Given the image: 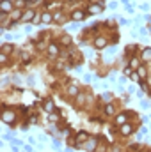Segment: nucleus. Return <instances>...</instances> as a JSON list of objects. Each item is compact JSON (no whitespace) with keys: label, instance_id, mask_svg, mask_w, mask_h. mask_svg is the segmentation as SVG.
Listing matches in <instances>:
<instances>
[{"label":"nucleus","instance_id":"f257e3e1","mask_svg":"<svg viewBox=\"0 0 151 152\" xmlns=\"http://www.w3.org/2000/svg\"><path fill=\"white\" fill-rule=\"evenodd\" d=\"M84 149L87 152H96V149H98V138H96V136L89 138V140L84 143Z\"/></svg>","mask_w":151,"mask_h":152},{"label":"nucleus","instance_id":"f03ea898","mask_svg":"<svg viewBox=\"0 0 151 152\" xmlns=\"http://www.w3.org/2000/svg\"><path fill=\"white\" fill-rule=\"evenodd\" d=\"M103 11V2H96V4H89L87 5V12L89 14H100Z\"/></svg>","mask_w":151,"mask_h":152},{"label":"nucleus","instance_id":"7ed1b4c3","mask_svg":"<svg viewBox=\"0 0 151 152\" xmlns=\"http://www.w3.org/2000/svg\"><path fill=\"white\" fill-rule=\"evenodd\" d=\"M14 118H16V113H14L13 110H4V112H2V120H4L5 124H13Z\"/></svg>","mask_w":151,"mask_h":152},{"label":"nucleus","instance_id":"20e7f679","mask_svg":"<svg viewBox=\"0 0 151 152\" xmlns=\"http://www.w3.org/2000/svg\"><path fill=\"white\" fill-rule=\"evenodd\" d=\"M36 16V12H34V9H27V11H23L21 12V18H20V21H32V18Z\"/></svg>","mask_w":151,"mask_h":152},{"label":"nucleus","instance_id":"39448f33","mask_svg":"<svg viewBox=\"0 0 151 152\" xmlns=\"http://www.w3.org/2000/svg\"><path fill=\"white\" fill-rule=\"evenodd\" d=\"M119 133L123 134V136H130L132 133H133V126L132 124H123V126H119Z\"/></svg>","mask_w":151,"mask_h":152},{"label":"nucleus","instance_id":"423d86ee","mask_svg":"<svg viewBox=\"0 0 151 152\" xmlns=\"http://www.w3.org/2000/svg\"><path fill=\"white\" fill-rule=\"evenodd\" d=\"M89 138H91V136H89V133H87V131H78V133H76V136H75L76 145H78V143H85Z\"/></svg>","mask_w":151,"mask_h":152},{"label":"nucleus","instance_id":"0eeeda50","mask_svg":"<svg viewBox=\"0 0 151 152\" xmlns=\"http://www.w3.org/2000/svg\"><path fill=\"white\" fill-rule=\"evenodd\" d=\"M130 112L128 113H119V115H115V118H114V122L117 124V126H123V124H126L128 122V117H130Z\"/></svg>","mask_w":151,"mask_h":152},{"label":"nucleus","instance_id":"6e6552de","mask_svg":"<svg viewBox=\"0 0 151 152\" xmlns=\"http://www.w3.org/2000/svg\"><path fill=\"white\" fill-rule=\"evenodd\" d=\"M66 94H68L70 97H76V96L80 94V88H78V85H76V83H71V85L66 88Z\"/></svg>","mask_w":151,"mask_h":152},{"label":"nucleus","instance_id":"1a4fd4ad","mask_svg":"<svg viewBox=\"0 0 151 152\" xmlns=\"http://www.w3.org/2000/svg\"><path fill=\"white\" fill-rule=\"evenodd\" d=\"M46 51H48V55H50V57H57V55H59V44L50 42V44H48V48H46Z\"/></svg>","mask_w":151,"mask_h":152},{"label":"nucleus","instance_id":"9d476101","mask_svg":"<svg viewBox=\"0 0 151 152\" xmlns=\"http://www.w3.org/2000/svg\"><path fill=\"white\" fill-rule=\"evenodd\" d=\"M84 18H85V11L76 9V11L71 12V20H73V21H84Z\"/></svg>","mask_w":151,"mask_h":152},{"label":"nucleus","instance_id":"9b49d317","mask_svg":"<svg viewBox=\"0 0 151 152\" xmlns=\"http://www.w3.org/2000/svg\"><path fill=\"white\" fill-rule=\"evenodd\" d=\"M53 21H57V23H66L68 20H66V14L62 12V11H57V12H53Z\"/></svg>","mask_w":151,"mask_h":152},{"label":"nucleus","instance_id":"f8f14e48","mask_svg":"<svg viewBox=\"0 0 151 152\" xmlns=\"http://www.w3.org/2000/svg\"><path fill=\"white\" fill-rule=\"evenodd\" d=\"M0 7H2V12H11V11L14 9V4H13V2H9V0H2Z\"/></svg>","mask_w":151,"mask_h":152},{"label":"nucleus","instance_id":"ddd939ff","mask_svg":"<svg viewBox=\"0 0 151 152\" xmlns=\"http://www.w3.org/2000/svg\"><path fill=\"white\" fill-rule=\"evenodd\" d=\"M107 44H109V41H107V37H103V36H98V37L94 39V46H96V48H100V50H101V48H105Z\"/></svg>","mask_w":151,"mask_h":152},{"label":"nucleus","instance_id":"4468645a","mask_svg":"<svg viewBox=\"0 0 151 152\" xmlns=\"http://www.w3.org/2000/svg\"><path fill=\"white\" fill-rule=\"evenodd\" d=\"M41 20H43V23H46V25H48V23H52V21H53V14H52L50 11H46V12H43V14H41Z\"/></svg>","mask_w":151,"mask_h":152},{"label":"nucleus","instance_id":"2eb2a0df","mask_svg":"<svg viewBox=\"0 0 151 152\" xmlns=\"http://www.w3.org/2000/svg\"><path fill=\"white\" fill-rule=\"evenodd\" d=\"M43 108H44V112L52 113V112H53V108H55V106H53V101H52V99H46V101L43 103Z\"/></svg>","mask_w":151,"mask_h":152},{"label":"nucleus","instance_id":"dca6fc26","mask_svg":"<svg viewBox=\"0 0 151 152\" xmlns=\"http://www.w3.org/2000/svg\"><path fill=\"white\" fill-rule=\"evenodd\" d=\"M103 112H105V115H114L115 113V106H114V103H107L105 108H103Z\"/></svg>","mask_w":151,"mask_h":152},{"label":"nucleus","instance_id":"f3484780","mask_svg":"<svg viewBox=\"0 0 151 152\" xmlns=\"http://www.w3.org/2000/svg\"><path fill=\"white\" fill-rule=\"evenodd\" d=\"M59 42H61V46H70V44L73 42V39H71V36H68V34H64V36L61 37V41H59Z\"/></svg>","mask_w":151,"mask_h":152},{"label":"nucleus","instance_id":"a211bd4d","mask_svg":"<svg viewBox=\"0 0 151 152\" xmlns=\"http://www.w3.org/2000/svg\"><path fill=\"white\" fill-rule=\"evenodd\" d=\"M130 67H132V69H135V71H137V69H139V67H141V60H139V58H137V57H132V58H130Z\"/></svg>","mask_w":151,"mask_h":152},{"label":"nucleus","instance_id":"6ab92c4d","mask_svg":"<svg viewBox=\"0 0 151 152\" xmlns=\"http://www.w3.org/2000/svg\"><path fill=\"white\" fill-rule=\"evenodd\" d=\"M30 58H32V55H30L29 51H21V53H20V60H23L25 64H29V62H30Z\"/></svg>","mask_w":151,"mask_h":152},{"label":"nucleus","instance_id":"aec40b11","mask_svg":"<svg viewBox=\"0 0 151 152\" xmlns=\"http://www.w3.org/2000/svg\"><path fill=\"white\" fill-rule=\"evenodd\" d=\"M141 58H142V60H151V48H144V50H142Z\"/></svg>","mask_w":151,"mask_h":152},{"label":"nucleus","instance_id":"412c9836","mask_svg":"<svg viewBox=\"0 0 151 152\" xmlns=\"http://www.w3.org/2000/svg\"><path fill=\"white\" fill-rule=\"evenodd\" d=\"M14 7H16V9L29 7V2H27V0H14Z\"/></svg>","mask_w":151,"mask_h":152},{"label":"nucleus","instance_id":"4be33fe9","mask_svg":"<svg viewBox=\"0 0 151 152\" xmlns=\"http://www.w3.org/2000/svg\"><path fill=\"white\" fill-rule=\"evenodd\" d=\"M137 75H139V78H141V80H146V75H148V69H146L144 66H141V67L137 69Z\"/></svg>","mask_w":151,"mask_h":152},{"label":"nucleus","instance_id":"5701e85b","mask_svg":"<svg viewBox=\"0 0 151 152\" xmlns=\"http://www.w3.org/2000/svg\"><path fill=\"white\" fill-rule=\"evenodd\" d=\"M13 48H14L13 44H5V42H4V44H2V53H5V55H9V53L13 51Z\"/></svg>","mask_w":151,"mask_h":152},{"label":"nucleus","instance_id":"b1692460","mask_svg":"<svg viewBox=\"0 0 151 152\" xmlns=\"http://www.w3.org/2000/svg\"><path fill=\"white\" fill-rule=\"evenodd\" d=\"M16 18H21V11L20 9H13L11 11V20H16Z\"/></svg>","mask_w":151,"mask_h":152},{"label":"nucleus","instance_id":"393cba45","mask_svg":"<svg viewBox=\"0 0 151 152\" xmlns=\"http://www.w3.org/2000/svg\"><path fill=\"white\" fill-rule=\"evenodd\" d=\"M84 101H85V96L80 92V94H78V96L75 97V103H78V104H84Z\"/></svg>","mask_w":151,"mask_h":152},{"label":"nucleus","instance_id":"a878e982","mask_svg":"<svg viewBox=\"0 0 151 152\" xmlns=\"http://www.w3.org/2000/svg\"><path fill=\"white\" fill-rule=\"evenodd\" d=\"M39 23H43V20H41V14H36V16L32 18V25H39Z\"/></svg>","mask_w":151,"mask_h":152},{"label":"nucleus","instance_id":"bb28decb","mask_svg":"<svg viewBox=\"0 0 151 152\" xmlns=\"http://www.w3.org/2000/svg\"><path fill=\"white\" fill-rule=\"evenodd\" d=\"M130 151L132 152H139L141 151V145H139V143H132V145H130Z\"/></svg>","mask_w":151,"mask_h":152},{"label":"nucleus","instance_id":"cd10ccee","mask_svg":"<svg viewBox=\"0 0 151 152\" xmlns=\"http://www.w3.org/2000/svg\"><path fill=\"white\" fill-rule=\"evenodd\" d=\"M57 120H59V113H53L52 112L50 113V122H57Z\"/></svg>","mask_w":151,"mask_h":152},{"label":"nucleus","instance_id":"c85d7f7f","mask_svg":"<svg viewBox=\"0 0 151 152\" xmlns=\"http://www.w3.org/2000/svg\"><path fill=\"white\" fill-rule=\"evenodd\" d=\"M141 106H142L144 110H150V108H151V103H150V101H142V103H141Z\"/></svg>","mask_w":151,"mask_h":152},{"label":"nucleus","instance_id":"c756f323","mask_svg":"<svg viewBox=\"0 0 151 152\" xmlns=\"http://www.w3.org/2000/svg\"><path fill=\"white\" fill-rule=\"evenodd\" d=\"M133 71H135V69H132L130 66H128V67H124V75H126V76H130L132 73H133Z\"/></svg>","mask_w":151,"mask_h":152},{"label":"nucleus","instance_id":"7c9ffc66","mask_svg":"<svg viewBox=\"0 0 151 152\" xmlns=\"http://www.w3.org/2000/svg\"><path fill=\"white\" fill-rule=\"evenodd\" d=\"M101 97H103V101H105V99H107V101H110V99H112V96H110L109 92H103V96H101Z\"/></svg>","mask_w":151,"mask_h":152},{"label":"nucleus","instance_id":"2f4dec72","mask_svg":"<svg viewBox=\"0 0 151 152\" xmlns=\"http://www.w3.org/2000/svg\"><path fill=\"white\" fill-rule=\"evenodd\" d=\"M0 62H2V64H5V62H7V55H5V53H2V55H0Z\"/></svg>","mask_w":151,"mask_h":152},{"label":"nucleus","instance_id":"473e14b6","mask_svg":"<svg viewBox=\"0 0 151 152\" xmlns=\"http://www.w3.org/2000/svg\"><path fill=\"white\" fill-rule=\"evenodd\" d=\"M141 9H142V11H150V5H148V4H142Z\"/></svg>","mask_w":151,"mask_h":152},{"label":"nucleus","instance_id":"72a5a7b5","mask_svg":"<svg viewBox=\"0 0 151 152\" xmlns=\"http://www.w3.org/2000/svg\"><path fill=\"white\" fill-rule=\"evenodd\" d=\"M109 7H110V9H115V7H117V2H110Z\"/></svg>","mask_w":151,"mask_h":152},{"label":"nucleus","instance_id":"f704fd0d","mask_svg":"<svg viewBox=\"0 0 151 152\" xmlns=\"http://www.w3.org/2000/svg\"><path fill=\"white\" fill-rule=\"evenodd\" d=\"M27 2H29V7H32V5H34L36 2H39V0H27Z\"/></svg>","mask_w":151,"mask_h":152},{"label":"nucleus","instance_id":"c9c22d12","mask_svg":"<svg viewBox=\"0 0 151 152\" xmlns=\"http://www.w3.org/2000/svg\"><path fill=\"white\" fill-rule=\"evenodd\" d=\"M119 23H121V25H126V23H128V21H126V20H124V18H119Z\"/></svg>","mask_w":151,"mask_h":152}]
</instances>
